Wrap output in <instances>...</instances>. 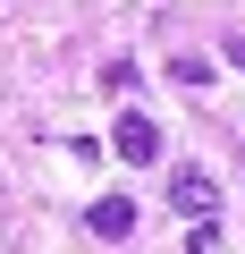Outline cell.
Listing matches in <instances>:
<instances>
[{
	"label": "cell",
	"mask_w": 245,
	"mask_h": 254,
	"mask_svg": "<svg viewBox=\"0 0 245 254\" xmlns=\"http://www.w3.org/2000/svg\"><path fill=\"white\" fill-rule=\"evenodd\" d=\"M110 144H118V161H127V170H152V161H161V127H152L144 110H118Z\"/></svg>",
	"instance_id": "cell-1"
},
{
	"label": "cell",
	"mask_w": 245,
	"mask_h": 254,
	"mask_svg": "<svg viewBox=\"0 0 245 254\" xmlns=\"http://www.w3.org/2000/svg\"><path fill=\"white\" fill-rule=\"evenodd\" d=\"M169 203H178L186 220H211V203H220V187H211L203 170H178V178H169Z\"/></svg>",
	"instance_id": "cell-2"
},
{
	"label": "cell",
	"mask_w": 245,
	"mask_h": 254,
	"mask_svg": "<svg viewBox=\"0 0 245 254\" xmlns=\"http://www.w3.org/2000/svg\"><path fill=\"white\" fill-rule=\"evenodd\" d=\"M85 229H93V237H127V229H136V203H127V195H101V203L85 212Z\"/></svg>",
	"instance_id": "cell-3"
},
{
	"label": "cell",
	"mask_w": 245,
	"mask_h": 254,
	"mask_svg": "<svg viewBox=\"0 0 245 254\" xmlns=\"http://www.w3.org/2000/svg\"><path fill=\"white\" fill-rule=\"evenodd\" d=\"M186 254H228V237H220V220H195V229H186Z\"/></svg>",
	"instance_id": "cell-4"
},
{
	"label": "cell",
	"mask_w": 245,
	"mask_h": 254,
	"mask_svg": "<svg viewBox=\"0 0 245 254\" xmlns=\"http://www.w3.org/2000/svg\"><path fill=\"white\" fill-rule=\"evenodd\" d=\"M169 76H178V85H203V76H211V60H195V51H178V60H169Z\"/></svg>",
	"instance_id": "cell-5"
},
{
	"label": "cell",
	"mask_w": 245,
	"mask_h": 254,
	"mask_svg": "<svg viewBox=\"0 0 245 254\" xmlns=\"http://www.w3.org/2000/svg\"><path fill=\"white\" fill-rule=\"evenodd\" d=\"M228 68H245V34H228Z\"/></svg>",
	"instance_id": "cell-6"
}]
</instances>
